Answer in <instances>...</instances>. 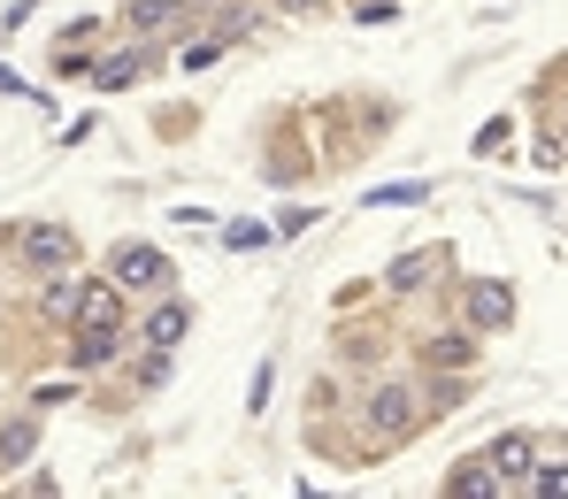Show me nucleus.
<instances>
[{
  "mask_svg": "<svg viewBox=\"0 0 568 499\" xmlns=\"http://www.w3.org/2000/svg\"><path fill=\"white\" fill-rule=\"evenodd\" d=\"M369 422H377L384 438H407V430H415V393H407V385H384V393L369 399Z\"/></svg>",
  "mask_w": 568,
  "mask_h": 499,
  "instance_id": "obj_3",
  "label": "nucleus"
},
{
  "mask_svg": "<svg viewBox=\"0 0 568 499\" xmlns=\"http://www.w3.org/2000/svg\"><path fill=\"white\" fill-rule=\"evenodd\" d=\"M530 461H538L530 430H507V438L491 446V477H530Z\"/></svg>",
  "mask_w": 568,
  "mask_h": 499,
  "instance_id": "obj_5",
  "label": "nucleus"
},
{
  "mask_svg": "<svg viewBox=\"0 0 568 499\" xmlns=\"http://www.w3.org/2000/svg\"><path fill=\"white\" fill-rule=\"evenodd\" d=\"M93 78L108 85V93H115V85H131V78H139V54H123V62H100Z\"/></svg>",
  "mask_w": 568,
  "mask_h": 499,
  "instance_id": "obj_17",
  "label": "nucleus"
},
{
  "mask_svg": "<svg viewBox=\"0 0 568 499\" xmlns=\"http://www.w3.org/2000/svg\"><path fill=\"white\" fill-rule=\"evenodd\" d=\"M469 338H462V330H446V338H430V361H438V369H469Z\"/></svg>",
  "mask_w": 568,
  "mask_h": 499,
  "instance_id": "obj_12",
  "label": "nucleus"
},
{
  "mask_svg": "<svg viewBox=\"0 0 568 499\" xmlns=\"http://www.w3.org/2000/svg\"><path fill=\"white\" fill-rule=\"evenodd\" d=\"M430 185H384V193H369V207H407V200H423Z\"/></svg>",
  "mask_w": 568,
  "mask_h": 499,
  "instance_id": "obj_19",
  "label": "nucleus"
},
{
  "mask_svg": "<svg viewBox=\"0 0 568 499\" xmlns=\"http://www.w3.org/2000/svg\"><path fill=\"white\" fill-rule=\"evenodd\" d=\"M31 446H39V422H8L0 430V461H31Z\"/></svg>",
  "mask_w": 568,
  "mask_h": 499,
  "instance_id": "obj_11",
  "label": "nucleus"
},
{
  "mask_svg": "<svg viewBox=\"0 0 568 499\" xmlns=\"http://www.w3.org/2000/svg\"><path fill=\"white\" fill-rule=\"evenodd\" d=\"M223 246H239V254H262V246H270V231H262V223H231V231H223Z\"/></svg>",
  "mask_w": 568,
  "mask_h": 499,
  "instance_id": "obj_15",
  "label": "nucleus"
},
{
  "mask_svg": "<svg viewBox=\"0 0 568 499\" xmlns=\"http://www.w3.org/2000/svg\"><path fill=\"white\" fill-rule=\"evenodd\" d=\"M507 315H515V293H507V285H476L469 293V323H491V330H499Z\"/></svg>",
  "mask_w": 568,
  "mask_h": 499,
  "instance_id": "obj_7",
  "label": "nucleus"
},
{
  "mask_svg": "<svg viewBox=\"0 0 568 499\" xmlns=\"http://www.w3.org/2000/svg\"><path fill=\"white\" fill-rule=\"evenodd\" d=\"M78 323H123V299L108 293V285H93V293H78Z\"/></svg>",
  "mask_w": 568,
  "mask_h": 499,
  "instance_id": "obj_10",
  "label": "nucleus"
},
{
  "mask_svg": "<svg viewBox=\"0 0 568 499\" xmlns=\"http://www.w3.org/2000/svg\"><path fill=\"white\" fill-rule=\"evenodd\" d=\"M115 346H123V338H115V323H78L70 361H78V369H108V361H115Z\"/></svg>",
  "mask_w": 568,
  "mask_h": 499,
  "instance_id": "obj_4",
  "label": "nucleus"
},
{
  "mask_svg": "<svg viewBox=\"0 0 568 499\" xmlns=\"http://www.w3.org/2000/svg\"><path fill=\"white\" fill-rule=\"evenodd\" d=\"M223 54H231L223 39H192V47H185V54H178V62H185V70H215Z\"/></svg>",
  "mask_w": 568,
  "mask_h": 499,
  "instance_id": "obj_13",
  "label": "nucleus"
},
{
  "mask_svg": "<svg viewBox=\"0 0 568 499\" xmlns=\"http://www.w3.org/2000/svg\"><path fill=\"white\" fill-rule=\"evenodd\" d=\"M178 16H185V0H131L123 23H131V31H162V23H178Z\"/></svg>",
  "mask_w": 568,
  "mask_h": 499,
  "instance_id": "obj_8",
  "label": "nucleus"
},
{
  "mask_svg": "<svg viewBox=\"0 0 568 499\" xmlns=\"http://www.w3.org/2000/svg\"><path fill=\"white\" fill-rule=\"evenodd\" d=\"M430 269H438V262H430V254H399V262H392V277H384V285H392V293H415V285H430Z\"/></svg>",
  "mask_w": 568,
  "mask_h": 499,
  "instance_id": "obj_9",
  "label": "nucleus"
},
{
  "mask_svg": "<svg viewBox=\"0 0 568 499\" xmlns=\"http://www.w3.org/2000/svg\"><path fill=\"white\" fill-rule=\"evenodd\" d=\"M108 277H115V285H131V293H146V285H170V262H162L154 246H115Z\"/></svg>",
  "mask_w": 568,
  "mask_h": 499,
  "instance_id": "obj_2",
  "label": "nucleus"
},
{
  "mask_svg": "<svg viewBox=\"0 0 568 499\" xmlns=\"http://www.w3.org/2000/svg\"><path fill=\"white\" fill-rule=\"evenodd\" d=\"M530 492H538V499H561L568 492V469H561V461H554V469H538V461H530Z\"/></svg>",
  "mask_w": 568,
  "mask_h": 499,
  "instance_id": "obj_14",
  "label": "nucleus"
},
{
  "mask_svg": "<svg viewBox=\"0 0 568 499\" xmlns=\"http://www.w3.org/2000/svg\"><path fill=\"white\" fill-rule=\"evenodd\" d=\"M185 307H178V299H170V307H154V315H146V346H154V354H170V346H178V338H185Z\"/></svg>",
  "mask_w": 568,
  "mask_h": 499,
  "instance_id": "obj_6",
  "label": "nucleus"
},
{
  "mask_svg": "<svg viewBox=\"0 0 568 499\" xmlns=\"http://www.w3.org/2000/svg\"><path fill=\"white\" fill-rule=\"evenodd\" d=\"M446 492H454V499H484V492H499V485H491V469H462Z\"/></svg>",
  "mask_w": 568,
  "mask_h": 499,
  "instance_id": "obj_16",
  "label": "nucleus"
},
{
  "mask_svg": "<svg viewBox=\"0 0 568 499\" xmlns=\"http://www.w3.org/2000/svg\"><path fill=\"white\" fill-rule=\"evenodd\" d=\"M39 307H47V315H78V285H47Z\"/></svg>",
  "mask_w": 568,
  "mask_h": 499,
  "instance_id": "obj_18",
  "label": "nucleus"
},
{
  "mask_svg": "<svg viewBox=\"0 0 568 499\" xmlns=\"http://www.w3.org/2000/svg\"><path fill=\"white\" fill-rule=\"evenodd\" d=\"M23 262H31V269H70V262H78V238H70L62 223H31V231H23Z\"/></svg>",
  "mask_w": 568,
  "mask_h": 499,
  "instance_id": "obj_1",
  "label": "nucleus"
}]
</instances>
